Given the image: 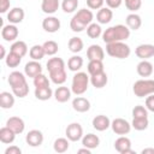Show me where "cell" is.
<instances>
[{"instance_id":"obj_1","label":"cell","mask_w":154,"mask_h":154,"mask_svg":"<svg viewBox=\"0 0 154 154\" xmlns=\"http://www.w3.org/2000/svg\"><path fill=\"white\" fill-rule=\"evenodd\" d=\"M129 36H130V29L128 28V25H123V24L109 26L102 32V40L105 43L125 41L129 38Z\"/></svg>"},{"instance_id":"obj_2","label":"cell","mask_w":154,"mask_h":154,"mask_svg":"<svg viewBox=\"0 0 154 154\" xmlns=\"http://www.w3.org/2000/svg\"><path fill=\"white\" fill-rule=\"evenodd\" d=\"M93 18H94V14H93V12L90 10L81 8L71 18V20H70V28L75 32H81L84 29H87V26L93 22Z\"/></svg>"},{"instance_id":"obj_3","label":"cell","mask_w":154,"mask_h":154,"mask_svg":"<svg viewBox=\"0 0 154 154\" xmlns=\"http://www.w3.org/2000/svg\"><path fill=\"white\" fill-rule=\"evenodd\" d=\"M106 52L109 57L117 58V59H125L130 55L131 49L130 47L123 42V41H117V42H111L106 43Z\"/></svg>"},{"instance_id":"obj_4","label":"cell","mask_w":154,"mask_h":154,"mask_svg":"<svg viewBox=\"0 0 154 154\" xmlns=\"http://www.w3.org/2000/svg\"><path fill=\"white\" fill-rule=\"evenodd\" d=\"M90 78L85 72H76L72 78L71 90L75 95H82L88 90Z\"/></svg>"},{"instance_id":"obj_5","label":"cell","mask_w":154,"mask_h":154,"mask_svg":"<svg viewBox=\"0 0 154 154\" xmlns=\"http://www.w3.org/2000/svg\"><path fill=\"white\" fill-rule=\"evenodd\" d=\"M132 91L137 97L154 94V79H138L134 83Z\"/></svg>"},{"instance_id":"obj_6","label":"cell","mask_w":154,"mask_h":154,"mask_svg":"<svg viewBox=\"0 0 154 154\" xmlns=\"http://www.w3.org/2000/svg\"><path fill=\"white\" fill-rule=\"evenodd\" d=\"M111 128L113 130L114 134L117 135H126L130 132L131 130V124L126 120V119H123V118H116L111 122Z\"/></svg>"},{"instance_id":"obj_7","label":"cell","mask_w":154,"mask_h":154,"mask_svg":"<svg viewBox=\"0 0 154 154\" xmlns=\"http://www.w3.org/2000/svg\"><path fill=\"white\" fill-rule=\"evenodd\" d=\"M65 135L71 142H77L83 137V128L79 123H71L67 125Z\"/></svg>"},{"instance_id":"obj_8","label":"cell","mask_w":154,"mask_h":154,"mask_svg":"<svg viewBox=\"0 0 154 154\" xmlns=\"http://www.w3.org/2000/svg\"><path fill=\"white\" fill-rule=\"evenodd\" d=\"M114 148L120 154H134L135 152L131 149V141L126 136L122 135L114 141Z\"/></svg>"},{"instance_id":"obj_9","label":"cell","mask_w":154,"mask_h":154,"mask_svg":"<svg viewBox=\"0 0 154 154\" xmlns=\"http://www.w3.org/2000/svg\"><path fill=\"white\" fill-rule=\"evenodd\" d=\"M135 54H136L137 58H140L141 60H147V59L154 57V45H150V43H142V45H140V46L136 47Z\"/></svg>"},{"instance_id":"obj_10","label":"cell","mask_w":154,"mask_h":154,"mask_svg":"<svg viewBox=\"0 0 154 154\" xmlns=\"http://www.w3.org/2000/svg\"><path fill=\"white\" fill-rule=\"evenodd\" d=\"M18 35H19V30L16 26V24H11L10 23L7 25H4L2 29H1V36L7 42L16 41V38L18 37Z\"/></svg>"},{"instance_id":"obj_11","label":"cell","mask_w":154,"mask_h":154,"mask_svg":"<svg viewBox=\"0 0 154 154\" xmlns=\"http://www.w3.org/2000/svg\"><path fill=\"white\" fill-rule=\"evenodd\" d=\"M25 141L30 147H40L43 142V134L36 129L30 130L25 136Z\"/></svg>"},{"instance_id":"obj_12","label":"cell","mask_w":154,"mask_h":154,"mask_svg":"<svg viewBox=\"0 0 154 154\" xmlns=\"http://www.w3.org/2000/svg\"><path fill=\"white\" fill-rule=\"evenodd\" d=\"M42 28L47 32H57L60 29V20L54 16H48L42 20Z\"/></svg>"},{"instance_id":"obj_13","label":"cell","mask_w":154,"mask_h":154,"mask_svg":"<svg viewBox=\"0 0 154 154\" xmlns=\"http://www.w3.org/2000/svg\"><path fill=\"white\" fill-rule=\"evenodd\" d=\"M72 108L76 111V112H79V113H84V112H88L90 109V101L87 99V97H83V96H77L72 100Z\"/></svg>"},{"instance_id":"obj_14","label":"cell","mask_w":154,"mask_h":154,"mask_svg":"<svg viewBox=\"0 0 154 154\" xmlns=\"http://www.w3.org/2000/svg\"><path fill=\"white\" fill-rule=\"evenodd\" d=\"M24 73L26 77H36L37 75L42 73V66L41 64L37 61V60H31L29 63L25 64V67H24Z\"/></svg>"},{"instance_id":"obj_15","label":"cell","mask_w":154,"mask_h":154,"mask_svg":"<svg viewBox=\"0 0 154 154\" xmlns=\"http://www.w3.org/2000/svg\"><path fill=\"white\" fill-rule=\"evenodd\" d=\"M6 126H8L13 132H16L17 135L18 134H22L25 129V123L22 118L19 117H10L6 122Z\"/></svg>"},{"instance_id":"obj_16","label":"cell","mask_w":154,"mask_h":154,"mask_svg":"<svg viewBox=\"0 0 154 154\" xmlns=\"http://www.w3.org/2000/svg\"><path fill=\"white\" fill-rule=\"evenodd\" d=\"M93 128L97 131H105L107 130L109 126H111V120L107 116H103V114H99L96 117H94L93 119Z\"/></svg>"},{"instance_id":"obj_17","label":"cell","mask_w":154,"mask_h":154,"mask_svg":"<svg viewBox=\"0 0 154 154\" xmlns=\"http://www.w3.org/2000/svg\"><path fill=\"white\" fill-rule=\"evenodd\" d=\"M24 16H25V13L22 7H13L12 10H10L7 12V20L11 24H18V23L23 22Z\"/></svg>"},{"instance_id":"obj_18","label":"cell","mask_w":154,"mask_h":154,"mask_svg":"<svg viewBox=\"0 0 154 154\" xmlns=\"http://www.w3.org/2000/svg\"><path fill=\"white\" fill-rule=\"evenodd\" d=\"M87 57L89 60H103L105 51L99 45H91L87 49Z\"/></svg>"},{"instance_id":"obj_19","label":"cell","mask_w":154,"mask_h":154,"mask_svg":"<svg viewBox=\"0 0 154 154\" xmlns=\"http://www.w3.org/2000/svg\"><path fill=\"white\" fill-rule=\"evenodd\" d=\"M71 93H72V90H71L70 88L61 85V87H58V88L54 90L53 96H54V99H55L58 102L64 103V102H66V101L70 100V97H71Z\"/></svg>"},{"instance_id":"obj_20","label":"cell","mask_w":154,"mask_h":154,"mask_svg":"<svg viewBox=\"0 0 154 154\" xmlns=\"http://www.w3.org/2000/svg\"><path fill=\"white\" fill-rule=\"evenodd\" d=\"M112 18L113 12L109 7H101L96 13V20L99 22V24H107L112 20Z\"/></svg>"},{"instance_id":"obj_21","label":"cell","mask_w":154,"mask_h":154,"mask_svg":"<svg viewBox=\"0 0 154 154\" xmlns=\"http://www.w3.org/2000/svg\"><path fill=\"white\" fill-rule=\"evenodd\" d=\"M7 81H8V84L11 85V88H14V87L25 84L26 83V77L24 76V73H22L19 71H13L8 75Z\"/></svg>"},{"instance_id":"obj_22","label":"cell","mask_w":154,"mask_h":154,"mask_svg":"<svg viewBox=\"0 0 154 154\" xmlns=\"http://www.w3.org/2000/svg\"><path fill=\"white\" fill-rule=\"evenodd\" d=\"M136 70H137V73L141 77H149L154 72V67H153L152 63H149L148 60H141L137 64Z\"/></svg>"},{"instance_id":"obj_23","label":"cell","mask_w":154,"mask_h":154,"mask_svg":"<svg viewBox=\"0 0 154 154\" xmlns=\"http://www.w3.org/2000/svg\"><path fill=\"white\" fill-rule=\"evenodd\" d=\"M107 82H108V78H107V73L105 71L90 76V83L93 84V87H95L97 89L103 88L107 84Z\"/></svg>"},{"instance_id":"obj_24","label":"cell","mask_w":154,"mask_h":154,"mask_svg":"<svg viewBox=\"0 0 154 154\" xmlns=\"http://www.w3.org/2000/svg\"><path fill=\"white\" fill-rule=\"evenodd\" d=\"M47 70L49 73L65 70V61L61 58H51L47 61Z\"/></svg>"},{"instance_id":"obj_25","label":"cell","mask_w":154,"mask_h":154,"mask_svg":"<svg viewBox=\"0 0 154 154\" xmlns=\"http://www.w3.org/2000/svg\"><path fill=\"white\" fill-rule=\"evenodd\" d=\"M125 23L128 25V28L130 30H138L142 25V19L138 14H136L135 12L130 13L126 16V19H125Z\"/></svg>"},{"instance_id":"obj_26","label":"cell","mask_w":154,"mask_h":154,"mask_svg":"<svg viewBox=\"0 0 154 154\" xmlns=\"http://www.w3.org/2000/svg\"><path fill=\"white\" fill-rule=\"evenodd\" d=\"M53 94L54 91L52 90L51 87H36L35 88V97L37 100H41V101L49 100L53 96Z\"/></svg>"},{"instance_id":"obj_27","label":"cell","mask_w":154,"mask_h":154,"mask_svg":"<svg viewBox=\"0 0 154 154\" xmlns=\"http://www.w3.org/2000/svg\"><path fill=\"white\" fill-rule=\"evenodd\" d=\"M14 105V94L8 93V91H2L0 93V106L4 109L12 108Z\"/></svg>"},{"instance_id":"obj_28","label":"cell","mask_w":154,"mask_h":154,"mask_svg":"<svg viewBox=\"0 0 154 154\" xmlns=\"http://www.w3.org/2000/svg\"><path fill=\"white\" fill-rule=\"evenodd\" d=\"M82 144H83V147L94 149V148L99 147L100 138L94 134H87V135H83V137H82Z\"/></svg>"},{"instance_id":"obj_29","label":"cell","mask_w":154,"mask_h":154,"mask_svg":"<svg viewBox=\"0 0 154 154\" xmlns=\"http://www.w3.org/2000/svg\"><path fill=\"white\" fill-rule=\"evenodd\" d=\"M59 8V0H42L41 10L47 14H53Z\"/></svg>"},{"instance_id":"obj_30","label":"cell","mask_w":154,"mask_h":154,"mask_svg":"<svg viewBox=\"0 0 154 154\" xmlns=\"http://www.w3.org/2000/svg\"><path fill=\"white\" fill-rule=\"evenodd\" d=\"M16 132H13L8 126H2L0 129V141L5 144H11L16 138Z\"/></svg>"},{"instance_id":"obj_31","label":"cell","mask_w":154,"mask_h":154,"mask_svg":"<svg viewBox=\"0 0 154 154\" xmlns=\"http://www.w3.org/2000/svg\"><path fill=\"white\" fill-rule=\"evenodd\" d=\"M10 51L13 52V53H16V54H18V55H20V57L23 58V57L28 53V46H26V43H25L24 41L18 40V41H14V42L11 45Z\"/></svg>"},{"instance_id":"obj_32","label":"cell","mask_w":154,"mask_h":154,"mask_svg":"<svg viewBox=\"0 0 154 154\" xmlns=\"http://www.w3.org/2000/svg\"><path fill=\"white\" fill-rule=\"evenodd\" d=\"M83 66V58L79 55H72L69 60H67V67L70 71L73 72H78Z\"/></svg>"},{"instance_id":"obj_33","label":"cell","mask_w":154,"mask_h":154,"mask_svg":"<svg viewBox=\"0 0 154 154\" xmlns=\"http://www.w3.org/2000/svg\"><path fill=\"white\" fill-rule=\"evenodd\" d=\"M69 138L66 137H59V138H57L55 141H54V143H53V149L57 152V153H65L67 149H69V147H70V143H69Z\"/></svg>"},{"instance_id":"obj_34","label":"cell","mask_w":154,"mask_h":154,"mask_svg":"<svg viewBox=\"0 0 154 154\" xmlns=\"http://www.w3.org/2000/svg\"><path fill=\"white\" fill-rule=\"evenodd\" d=\"M87 70H88V73L90 76L96 75L99 72H102L103 71V63H102V60H89Z\"/></svg>"},{"instance_id":"obj_35","label":"cell","mask_w":154,"mask_h":154,"mask_svg":"<svg viewBox=\"0 0 154 154\" xmlns=\"http://www.w3.org/2000/svg\"><path fill=\"white\" fill-rule=\"evenodd\" d=\"M29 55H30V58L32 60H37V61L41 60L46 55L45 49H43V46L42 45H34L30 48V51H29Z\"/></svg>"},{"instance_id":"obj_36","label":"cell","mask_w":154,"mask_h":154,"mask_svg":"<svg viewBox=\"0 0 154 154\" xmlns=\"http://www.w3.org/2000/svg\"><path fill=\"white\" fill-rule=\"evenodd\" d=\"M83 47H84V43H83L81 37L75 36V37H71L69 40V49H70V52L78 53V52H81L83 49Z\"/></svg>"},{"instance_id":"obj_37","label":"cell","mask_w":154,"mask_h":154,"mask_svg":"<svg viewBox=\"0 0 154 154\" xmlns=\"http://www.w3.org/2000/svg\"><path fill=\"white\" fill-rule=\"evenodd\" d=\"M49 78L54 84L61 85V84H64L66 82V78H67L66 71L65 70H60V71H57V72H52V73H49Z\"/></svg>"},{"instance_id":"obj_38","label":"cell","mask_w":154,"mask_h":154,"mask_svg":"<svg viewBox=\"0 0 154 154\" xmlns=\"http://www.w3.org/2000/svg\"><path fill=\"white\" fill-rule=\"evenodd\" d=\"M87 35H88L90 38H97L99 36H101V35H102V29H101L100 24L90 23V24L87 26Z\"/></svg>"},{"instance_id":"obj_39","label":"cell","mask_w":154,"mask_h":154,"mask_svg":"<svg viewBox=\"0 0 154 154\" xmlns=\"http://www.w3.org/2000/svg\"><path fill=\"white\" fill-rule=\"evenodd\" d=\"M20 61H22V57L16 54V53H13V52H11V51L5 58V63H6V65L8 67H17L20 64Z\"/></svg>"},{"instance_id":"obj_40","label":"cell","mask_w":154,"mask_h":154,"mask_svg":"<svg viewBox=\"0 0 154 154\" xmlns=\"http://www.w3.org/2000/svg\"><path fill=\"white\" fill-rule=\"evenodd\" d=\"M149 125V120H148V117H143V118H134L132 119V123H131V126L137 130V131H142V130H146Z\"/></svg>"},{"instance_id":"obj_41","label":"cell","mask_w":154,"mask_h":154,"mask_svg":"<svg viewBox=\"0 0 154 154\" xmlns=\"http://www.w3.org/2000/svg\"><path fill=\"white\" fill-rule=\"evenodd\" d=\"M43 49H45V53L46 55H54L58 53V49H59V46L55 41L53 40H49V41H46L43 45Z\"/></svg>"},{"instance_id":"obj_42","label":"cell","mask_w":154,"mask_h":154,"mask_svg":"<svg viewBox=\"0 0 154 154\" xmlns=\"http://www.w3.org/2000/svg\"><path fill=\"white\" fill-rule=\"evenodd\" d=\"M78 7V0H63L61 8L65 13H72Z\"/></svg>"},{"instance_id":"obj_43","label":"cell","mask_w":154,"mask_h":154,"mask_svg":"<svg viewBox=\"0 0 154 154\" xmlns=\"http://www.w3.org/2000/svg\"><path fill=\"white\" fill-rule=\"evenodd\" d=\"M12 93L17 97H25L29 94V85H28V83L12 88Z\"/></svg>"},{"instance_id":"obj_44","label":"cell","mask_w":154,"mask_h":154,"mask_svg":"<svg viewBox=\"0 0 154 154\" xmlns=\"http://www.w3.org/2000/svg\"><path fill=\"white\" fill-rule=\"evenodd\" d=\"M32 82H34L35 88L36 87H49V79L43 73H40L36 77H34V81Z\"/></svg>"},{"instance_id":"obj_45","label":"cell","mask_w":154,"mask_h":154,"mask_svg":"<svg viewBox=\"0 0 154 154\" xmlns=\"http://www.w3.org/2000/svg\"><path fill=\"white\" fill-rule=\"evenodd\" d=\"M143 117H148V109L144 106H135L132 108V118H143Z\"/></svg>"},{"instance_id":"obj_46","label":"cell","mask_w":154,"mask_h":154,"mask_svg":"<svg viewBox=\"0 0 154 154\" xmlns=\"http://www.w3.org/2000/svg\"><path fill=\"white\" fill-rule=\"evenodd\" d=\"M124 1H125L126 8L131 12H136L142 6V0H124Z\"/></svg>"},{"instance_id":"obj_47","label":"cell","mask_w":154,"mask_h":154,"mask_svg":"<svg viewBox=\"0 0 154 154\" xmlns=\"http://www.w3.org/2000/svg\"><path fill=\"white\" fill-rule=\"evenodd\" d=\"M105 4V0H87V5L91 10H100Z\"/></svg>"},{"instance_id":"obj_48","label":"cell","mask_w":154,"mask_h":154,"mask_svg":"<svg viewBox=\"0 0 154 154\" xmlns=\"http://www.w3.org/2000/svg\"><path fill=\"white\" fill-rule=\"evenodd\" d=\"M146 108L154 113V94H150L146 99Z\"/></svg>"},{"instance_id":"obj_49","label":"cell","mask_w":154,"mask_h":154,"mask_svg":"<svg viewBox=\"0 0 154 154\" xmlns=\"http://www.w3.org/2000/svg\"><path fill=\"white\" fill-rule=\"evenodd\" d=\"M105 1H106L107 7L109 8H118L123 2V0H105Z\"/></svg>"},{"instance_id":"obj_50","label":"cell","mask_w":154,"mask_h":154,"mask_svg":"<svg viewBox=\"0 0 154 154\" xmlns=\"http://www.w3.org/2000/svg\"><path fill=\"white\" fill-rule=\"evenodd\" d=\"M20 153H22V149L17 146H10L5 150V154H20Z\"/></svg>"},{"instance_id":"obj_51","label":"cell","mask_w":154,"mask_h":154,"mask_svg":"<svg viewBox=\"0 0 154 154\" xmlns=\"http://www.w3.org/2000/svg\"><path fill=\"white\" fill-rule=\"evenodd\" d=\"M10 5H11L10 0H0V12L1 13L7 12V10L10 8Z\"/></svg>"},{"instance_id":"obj_52","label":"cell","mask_w":154,"mask_h":154,"mask_svg":"<svg viewBox=\"0 0 154 154\" xmlns=\"http://www.w3.org/2000/svg\"><path fill=\"white\" fill-rule=\"evenodd\" d=\"M142 154H154V148H144L141 152Z\"/></svg>"},{"instance_id":"obj_53","label":"cell","mask_w":154,"mask_h":154,"mask_svg":"<svg viewBox=\"0 0 154 154\" xmlns=\"http://www.w3.org/2000/svg\"><path fill=\"white\" fill-rule=\"evenodd\" d=\"M78 153H79V154H82V153H85V154H90V153H91V149H89V148L84 147V148H81V149H78Z\"/></svg>"},{"instance_id":"obj_54","label":"cell","mask_w":154,"mask_h":154,"mask_svg":"<svg viewBox=\"0 0 154 154\" xmlns=\"http://www.w3.org/2000/svg\"><path fill=\"white\" fill-rule=\"evenodd\" d=\"M0 51H1V55H0V58H1V59H5V58H6V52H5V47H4V46H0Z\"/></svg>"}]
</instances>
